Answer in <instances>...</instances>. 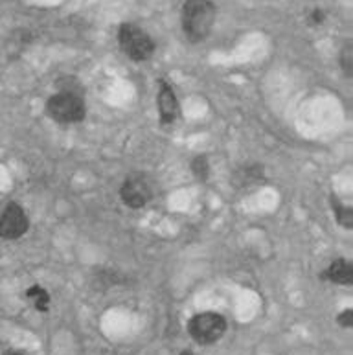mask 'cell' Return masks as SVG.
<instances>
[{"mask_svg":"<svg viewBox=\"0 0 353 355\" xmlns=\"http://www.w3.org/2000/svg\"><path fill=\"white\" fill-rule=\"evenodd\" d=\"M217 8L212 0H186L180 13L182 32L190 43H200L210 35Z\"/></svg>","mask_w":353,"mask_h":355,"instance_id":"6da1fadb","label":"cell"},{"mask_svg":"<svg viewBox=\"0 0 353 355\" xmlns=\"http://www.w3.org/2000/svg\"><path fill=\"white\" fill-rule=\"evenodd\" d=\"M118 43L126 55L137 63H144L153 58L157 44L146 30L132 22H126L118 28Z\"/></svg>","mask_w":353,"mask_h":355,"instance_id":"7a4b0ae2","label":"cell"},{"mask_svg":"<svg viewBox=\"0 0 353 355\" xmlns=\"http://www.w3.org/2000/svg\"><path fill=\"white\" fill-rule=\"evenodd\" d=\"M46 112L53 122L61 123V125H72V123H79L83 120L87 109H85L83 98L79 94L58 90L55 94L48 98Z\"/></svg>","mask_w":353,"mask_h":355,"instance_id":"3957f363","label":"cell"},{"mask_svg":"<svg viewBox=\"0 0 353 355\" xmlns=\"http://www.w3.org/2000/svg\"><path fill=\"white\" fill-rule=\"evenodd\" d=\"M227 318L219 313H199L188 322V334L199 345H214L227 334Z\"/></svg>","mask_w":353,"mask_h":355,"instance_id":"277c9868","label":"cell"},{"mask_svg":"<svg viewBox=\"0 0 353 355\" xmlns=\"http://www.w3.org/2000/svg\"><path fill=\"white\" fill-rule=\"evenodd\" d=\"M120 197L127 208L140 210L153 197L151 182H149V179L144 173H131V175L126 177L123 184H121Z\"/></svg>","mask_w":353,"mask_h":355,"instance_id":"5b68a950","label":"cell"},{"mask_svg":"<svg viewBox=\"0 0 353 355\" xmlns=\"http://www.w3.org/2000/svg\"><path fill=\"white\" fill-rule=\"evenodd\" d=\"M28 227H30V221L21 205L10 202L0 216V238L6 241L19 239L28 232Z\"/></svg>","mask_w":353,"mask_h":355,"instance_id":"8992f818","label":"cell"},{"mask_svg":"<svg viewBox=\"0 0 353 355\" xmlns=\"http://www.w3.org/2000/svg\"><path fill=\"white\" fill-rule=\"evenodd\" d=\"M157 111L162 125L173 123L177 120V116H179V100L175 96L173 87L169 85L166 80H158Z\"/></svg>","mask_w":353,"mask_h":355,"instance_id":"52a82bcc","label":"cell"},{"mask_svg":"<svg viewBox=\"0 0 353 355\" xmlns=\"http://www.w3.org/2000/svg\"><path fill=\"white\" fill-rule=\"evenodd\" d=\"M265 170L258 162H247V164L239 166L232 175V184L234 188L243 191L254 190L265 182Z\"/></svg>","mask_w":353,"mask_h":355,"instance_id":"ba28073f","label":"cell"},{"mask_svg":"<svg viewBox=\"0 0 353 355\" xmlns=\"http://www.w3.org/2000/svg\"><path fill=\"white\" fill-rule=\"evenodd\" d=\"M322 278L338 284V286H352L353 282V266L352 261L338 258L327 266L326 272H322Z\"/></svg>","mask_w":353,"mask_h":355,"instance_id":"9c48e42d","label":"cell"},{"mask_svg":"<svg viewBox=\"0 0 353 355\" xmlns=\"http://www.w3.org/2000/svg\"><path fill=\"white\" fill-rule=\"evenodd\" d=\"M329 202H332V210H333V216L337 219V223L341 227H344L346 230H352L353 228V208L350 205L341 199L337 196H332L329 197Z\"/></svg>","mask_w":353,"mask_h":355,"instance_id":"30bf717a","label":"cell"},{"mask_svg":"<svg viewBox=\"0 0 353 355\" xmlns=\"http://www.w3.org/2000/svg\"><path fill=\"white\" fill-rule=\"evenodd\" d=\"M26 298L32 302V306L37 309L39 313H46L50 309V304H52V297H50V293L41 286H32L28 287L26 291Z\"/></svg>","mask_w":353,"mask_h":355,"instance_id":"8fae6325","label":"cell"},{"mask_svg":"<svg viewBox=\"0 0 353 355\" xmlns=\"http://www.w3.org/2000/svg\"><path fill=\"white\" fill-rule=\"evenodd\" d=\"M190 170L196 175V179L208 180V177H210V160H208L206 155H197L196 159L190 162Z\"/></svg>","mask_w":353,"mask_h":355,"instance_id":"7c38bea8","label":"cell"},{"mask_svg":"<svg viewBox=\"0 0 353 355\" xmlns=\"http://www.w3.org/2000/svg\"><path fill=\"white\" fill-rule=\"evenodd\" d=\"M338 64H341V69H343L344 76L346 78H352L353 74V43L352 41H346L338 53Z\"/></svg>","mask_w":353,"mask_h":355,"instance_id":"4fadbf2b","label":"cell"},{"mask_svg":"<svg viewBox=\"0 0 353 355\" xmlns=\"http://www.w3.org/2000/svg\"><path fill=\"white\" fill-rule=\"evenodd\" d=\"M307 21H309V24H313V26L324 24V21H326V11L320 10V8H315V10H311V13L307 15Z\"/></svg>","mask_w":353,"mask_h":355,"instance_id":"5bb4252c","label":"cell"},{"mask_svg":"<svg viewBox=\"0 0 353 355\" xmlns=\"http://www.w3.org/2000/svg\"><path fill=\"white\" fill-rule=\"evenodd\" d=\"M337 324H341L343 328H352L353 326V311L352 309H344L337 317Z\"/></svg>","mask_w":353,"mask_h":355,"instance_id":"9a60e30c","label":"cell"},{"mask_svg":"<svg viewBox=\"0 0 353 355\" xmlns=\"http://www.w3.org/2000/svg\"><path fill=\"white\" fill-rule=\"evenodd\" d=\"M6 355H30V354H26V352H22V350H10V352H6Z\"/></svg>","mask_w":353,"mask_h":355,"instance_id":"2e32d148","label":"cell"},{"mask_svg":"<svg viewBox=\"0 0 353 355\" xmlns=\"http://www.w3.org/2000/svg\"><path fill=\"white\" fill-rule=\"evenodd\" d=\"M180 355H193V354H191V352L186 350V352H182V354H180Z\"/></svg>","mask_w":353,"mask_h":355,"instance_id":"e0dca14e","label":"cell"}]
</instances>
